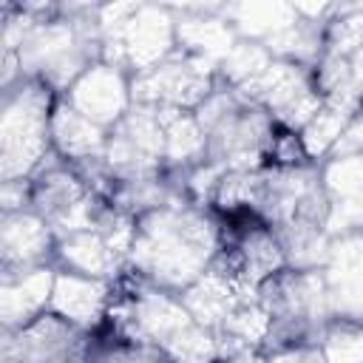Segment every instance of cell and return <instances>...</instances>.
<instances>
[{"mask_svg": "<svg viewBox=\"0 0 363 363\" xmlns=\"http://www.w3.org/2000/svg\"><path fill=\"white\" fill-rule=\"evenodd\" d=\"M216 82H218V65L176 48L159 65L133 74L130 94L133 102L139 105L196 111L213 94Z\"/></svg>", "mask_w": 363, "mask_h": 363, "instance_id": "ba28073f", "label": "cell"}, {"mask_svg": "<svg viewBox=\"0 0 363 363\" xmlns=\"http://www.w3.org/2000/svg\"><path fill=\"white\" fill-rule=\"evenodd\" d=\"M360 111V99H323L320 111L312 116V122L301 130L303 150L312 162H326L332 150L337 147L340 136L352 125V119Z\"/></svg>", "mask_w": 363, "mask_h": 363, "instance_id": "7402d4cb", "label": "cell"}, {"mask_svg": "<svg viewBox=\"0 0 363 363\" xmlns=\"http://www.w3.org/2000/svg\"><path fill=\"white\" fill-rule=\"evenodd\" d=\"M218 363H269V357L261 349H244V352H235V354L221 357Z\"/></svg>", "mask_w": 363, "mask_h": 363, "instance_id": "f546056e", "label": "cell"}, {"mask_svg": "<svg viewBox=\"0 0 363 363\" xmlns=\"http://www.w3.org/2000/svg\"><path fill=\"white\" fill-rule=\"evenodd\" d=\"M54 267L74 275H85V278L116 281L125 272V258L116 255L108 247V241L91 227V230H77L57 238Z\"/></svg>", "mask_w": 363, "mask_h": 363, "instance_id": "d6986e66", "label": "cell"}, {"mask_svg": "<svg viewBox=\"0 0 363 363\" xmlns=\"http://www.w3.org/2000/svg\"><path fill=\"white\" fill-rule=\"evenodd\" d=\"M96 23L102 62L119 65L130 77L176 51V17L164 3H99Z\"/></svg>", "mask_w": 363, "mask_h": 363, "instance_id": "5b68a950", "label": "cell"}, {"mask_svg": "<svg viewBox=\"0 0 363 363\" xmlns=\"http://www.w3.org/2000/svg\"><path fill=\"white\" fill-rule=\"evenodd\" d=\"M0 91V182L31 179L54 153L51 113L57 94L31 77Z\"/></svg>", "mask_w": 363, "mask_h": 363, "instance_id": "277c9868", "label": "cell"}, {"mask_svg": "<svg viewBox=\"0 0 363 363\" xmlns=\"http://www.w3.org/2000/svg\"><path fill=\"white\" fill-rule=\"evenodd\" d=\"M111 301H113V281L85 278V275H74L65 269L54 272L48 312L60 315L62 320L74 323L77 329L91 332V335L99 332L108 320Z\"/></svg>", "mask_w": 363, "mask_h": 363, "instance_id": "2e32d148", "label": "cell"}, {"mask_svg": "<svg viewBox=\"0 0 363 363\" xmlns=\"http://www.w3.org/2000/svg\"><path fill=\"white\" fill-rule=\"evenodd\" d=\"M105 164L116 182H133L164 173V122L153 105L133 102L108 130Z\"/></svg>", "mask_w": 363, "mask_h": 363, "instance_id": "9c48e42d", "label": "cell"}, {"mask_svg": "<svg viewBox=\"0 0 363 363\" xmlns=\"http://www.w3.org/2000/svg\"><path fill=\"white\" fill-rule=\"evenodd\" d=\"M57 235L34 213H0V272L54 267Z\"/></svg>", "mask_w": 363, "mask_h": 363, "instance_id": "9a60e30c", "label": "cell"}, {"mask_svg": "<svg viewBox=\"0 0 363 363\" xmlns=\"http://www.w3.org/2000/svg\"><path fill=\"white\" fill-rule=\"evenodd\" d=\"M224 3H184L170 6L176 17V48L193 57H201L213 65H221V60L233 51L238 43V34L221 14Z\"/></svg>", "mask_w": 363, "mask_h": 363, "instance_id": "e0dca14e", "label": "cell"}, {"mask_svg": "<svg viewBox=\"0 0 363 363\" xmlns=\"http://www.w3.org/2000/svg\"><path fill=\"white\" fill-rule=\"evenodd\" d=\"M88 363H173L162 349L122 337L111 329H99L88 343Z\"/></svg>", "mask_w": 363, "mask_h": 363, "instance_id": "d4e9b609", "label": "cell"}, {"mask_svg": "<svg viewBox=\"0 0 363 363\" xmlns=\"http://www.w3.org/2000/svg\"><path fill=\"white\" fill-rule=\"evenodd\" d=\"M323 281L335 320L363 326V233L335 235L323 264Z\"/></svg>", "mask_w": 363, "mask_h": 363, "instance_id": "4fadbf2b", "label": "cell"}, {"mask_svg": "<svg viewBox=\"0 0 363 363\" xmlns=\"http://www.w3.org/2000/svg\"><path fill=\"white\" fill-rule=\"evenodd\" d=\"M275 57L261 45V43H252V40H238L233 45V51L221 60L218 65V77L233 85V88H244L247 82H252Z\"/></svg>", "mask_w": 363, "mask_h": 363, "instance_id": "484cf974", "label": "cell"}, {"mask_svg": "<svg viewBox=\"0 0 363 363\" xmlns=\"http://www.w3.org/2000/svg\"><path fill=\"white\" fill-rule=\"evenodd\" d=\"M102 201L105 199H99L79 179V173L60 159V153H51L31 176V210L54 230L57 238L77 230H91Z\"/></svg>", "mask_w": 363, "mask_h": 363, "instance_id": "8992f818", "label": "cell"}, {"mask_svg": "<svg viewBox=\"0 0 363 363\" xmlns=\"http://www.w3.org/2000/svg\"><path fill=\"white\" fill-rule=\"evenodd\" d=\"M51 145H54V153H60V159H65L68 164H77V162L105 156L108 130L91 122L88 116H82L79 111H74L62 96H57L54 113H51Z\"/></svg>", "mask_w": 363, "mask_h": 363, "instance_id": "ffe728a7", "label": "cell"}, {"mask_svg": "<svg viewBox=\"0 0 363 363\" xmlns=\"http://www.w3.org/2000/svg\"><path fill=\"white\" fill-rule=\"evenodd\" d=\"M218 250V216L193 201H173L136 218V235L125 269L164 292L179 295L210 269Z\"/></svg>", "mask_w": 363, "mask_h": 363, "instance_id": "6da1fadb", "label": "cell"}, {"mask_svg": "<svg viewBox=\"0 0 363 363\" xmlns=\"http://www.w3.org/2000/svg\"><path fill=\"white\" fill-rule=\"evenodd\" d=\"M62 99L74 111L96 122L99 128L111 130L133 105L130 74L119 65L99 60L74 79V85L62 94Z\"/></svg>", "mask_w": 363, "mask_h": 363, "instance_id": "7c38bea8", "label": "cell"}, {"mask_svg": "<svg viewBox=\"0 0 363 363\" xmlns=\"http://www.w3.org/2000/svg\"><path fill=\"white\" fill-rule=\"evenodd\" d=\"M204 130V162L227 173L269 167L278 122L221 77L213 94L193 111Z\"/></svg>", "mask_w": 363, "mask_h": 363, "instance_id": "3957f363", "label": "cell"}, {"mask_svg": "<svg viewBox=\"0 0 363 363\" xmlns=\"http://www.w3.org/2000/svg\"><path fill=\"white\" fill-rule=\"evenodd\" d=\"M31 210V179L0 182V213Z\"/></svg>", "mask_w": 363, "mask_h": 363, "instance_id": "83f0119b", "label": "cell"}, {"mask_svg": "<svg viewBox=\"0 0 363 363\" xmlns=\"http://www.w3.org/2000/svg\"><path fill=\"white\" fill-rule=\"evenodd\" d=\"M258 303L269 320H306L315 326H329L335 320L323 269H281L261 284Z\"/></svg>", "mask_w": 363, "mask_h": 363, "instance_id": "8fae6325", "label": "cell"}, {"mask_svg": "<svg viewBox=\"0 0 363 363\" xmlns=\"http://www.w3.org/2000/svg\"><path fill=\"white\" fill-rule=\"evenodd\" d=\"M164 122V170H190L204 162V130L193 111L159 108Z\"/></svg>", "mask_w": 363, "mask_h": 363, "instance_id": "cb8c5ba5", "label": "cell"}, {"mask_svg": "<svg viewBox=\"0 0 363 363\" xmlns=\"http://www.w3.org/2000/svg\"><path fill=\"white\" fill-rule=\"evenodd\" d=\"M269 363H326L320 343H303V346H292V349H281L267 354Z\"/></svg>", "mask_w": 363, "mask_h": 363, "instance_id": "f1b7e54d", "label": "cell"}, {"mask_svg": "<svg viewBox=\"0 0 363 363\" xmlns=\"http://www.w3.org/2000/svg\"><path fill=\"white\" fill-rule=\"evenodd\" d=\"M250 102L267 111L281 128L301 133L323 105L315 68L272 60L252 82L238 88Z\"/></svg>", "mask_w": 363, "mask_h": 363, "instance_id": "52a82bcc", "label": "cell"}, {"mask_svg": "<svg viewBox=\"0 0 363 363\" xmlns=\"http://www.w3.org/2000/svg\"><path fill=\"white\" fill-rule=\"evenodd\" d=\"M272 230L289 269H323L332 250V233L323 224L286 221V224H275Z\"/></svg>", "mask_w": 363, "mask_h": 363, "instance_id": "603a6c76", "label": "cell"}, {"mask_svg": "<svg viewBox=\"0 0 363 363\" xmlns=\"http://www.w3.org/2000/svg\"><path fill=\"white\" fill-rule=\"evenodd\" d=\"M54 267L0 272V323L3 332L20 329L48 312L54 289Z\"/></svg>", "mask_w": 363, "mask_h": 363, "instance_id": "ac0fdd59", "label": "cell"}, {"mask_svg": "<svg viewBox=\"0 0 363 363\" xmlns=\"http://www.w3.org/2000/svg\"><path fill=\"white\" fill-rule=\"evenodd\" d=\"M326 363H363V326L332 320L320 340Z\"/></svg>", "mask_w": 363, "mask_h": 363, "instance_id": "4316f807", "label": "cell"}, {"mask_svg": "<svg viewBox=\"0 0 363 363\" xmlns=\"http://www.w3.org/2000/svg\"><path fill=\"white\" fill-rule=\"evenodd\" d=\"M105 329L162 349L173 363H218L221 346L216 332L204 329L182 303L179 295L164 292L133 272L113 281V301Z\"/></svg>", "mask_w": 363, "mask_h": 363, "instance_id": "7a4b0ae2", "label": "cell"}, {"mask_svg": "<svg viewBox=\"0 0 363 363\" xmlns=\"http://www.w3.org/2000/svg\"><path fill=\"white\" fill-rule=\"evenodd\" d=\"M320 179L329 196L326 230L332 238L363 233V153L329 156L320 162Z\"/></svg>", "mask_w": 363, "mask_h": 363, "instance_id": "5bb4252c", "label": "cell"}, {"mask_svg": "<svg viewBox=\"0 0 363 363\" xmlns=\"http://www.w3.org/2000/svg\"><path fill=\"white\" fill-rule=\"evenodd\" d=\"M91 332L54 312L0 335V363H74L88 352Z\"/></svg>", "mask_w": 363, "mask_h": 363, "instance_id": "30bf717a", "label": "cell"}, {"mask_svg": "<svg viewBox=\"0 0 363 363\" xmlns=\"http://www.w3.org/2000/svg\"><path fill=\"white\" fill-rule=\"evenodd\" d=\"M182 303L187 306V312L210 332H218L221 323L227 320V315L241 306V303H252L247 295H241L224 275L207 269L196 284H190L184 292H179Z\"/></svg>", "mask_w": 363, "mask_h": 363, "instance_id": "44dd1931", "label": "cell"}]
</instances>
